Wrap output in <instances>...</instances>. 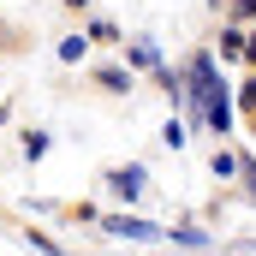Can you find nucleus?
Here are the masks:
<instances>
[{
  "label": "nucleus",
  "mask_w": 256,
  "mask_h": 256,
  "mask_svg": "<svg viewBox=\"0 0 256 256\" xmlns=\"http://www.w3.org/2000/svg\"><path fill=\"white\" fill-rule=\"evenodd\" d=\"M102 232H108V238H126V244H155V238H161V226H155V220L126 214V208H120V214H108V220H102Z\"/></svg>",
  "instance_id": "1"
},
{
  "label": "nucleus",
  "mask_w": 256,
  "mask_h": 256,
  "mask_svg": "<svg viewBox=\"0 0 256 256\" xmlns=\"http://www.w3.org/2000/svg\"><path fill=\"white\" fill-rule=\"evenodd\" d=\"M102 185L120 196V202H137V196H143V185H149V173H143L137 161H126V167H114V173H108Z\"/></svg>",
  "instance_id": "2"
},
{
  "label": "nucleus",
  "mask_w": 256,
  "mask_h": 256,
  "mask_svg": "<svg viewBox=\"0 0 256 256\" xmlns=\"http://www.w3.org/2000/svg\"><path fill=\"white\" fill-rule=\"evenodd\" d=\"M202 120H208L214 131H220V137L232 131V102H226V90H214V96H208V108H202Z\"/></svg>",
  "instance_id": "3"
},
{
  "label": "nucleus",
  "mask_w": 256,
  "mask_h": 256,
  "mask_svg": "<svg viewBox=\"0 0 256 256\" xmlns=\"http://www.w3.org/2000/svg\"><path fill=\"white\" fill-rule=\"evenodd\" d=\"M96 84H102L108 96H126V90H131V72H120V66H102V72H96Z\"/></svg>",
  "instance_id": "4"
},
{
  "label": "nucleus",
  "mask_w": 256,
  "mask_h": 256,
  "mask_svg": "<svg viewBox=\"0 0 256 256\" xmlns=\"http://www.w3.org/2000/svg\"><path fill=\"white\" fill-rule=\"evenodd\" d=\"M161 232H167L179 250H208V232H196V226H179V232H173V226H161Z\"/></svg>",
  "instance_id": "5"
},
{
  "label": "nucleus",
  "mask_w": 256,
  "mask_h": 256,
  "mask_svg": "<svg viewBox=\"0 0 256 256\" xmlns=\"http://www.w3.org/2000/svg\"><path fill=\"white\" fill-rule=\"evenodd\" d=\"M131 66H161V54H155V42H131Z\"/></svg>",
  "instance_id": "6"
},
{
  "label": "nucleus",
  "mask_w": 256,
  "mask_h": 256,
  "mask_svg": "<svg viewBox=\"0 0 256 256\" xmlns=\"http://www.w3.org/2000/svg\"><path fill=\"white\" fill-rule=\"evenodd\" d=\"M84 48H90V36H66V42H60V60H84Z\"/></svg>",
  "instance_id": "7"
},
{
  "label": "nucleus",
  "mask_w": 256,
  "mask_h": 256,
  "mask_svg": "<svg viewBox=\"0 0 256 256\" xmlns=\"http://www.w3.org/2000/svg\"><path fill=\"white\" fill-rule=\"evenodd\" d=\"M161 143H167V149H185V126H179V120H167V126H161Z\"/></svg>",
  "instance_id": "8"
},
{
  "label": "nucleus",
  "mask_w": 256,
  "mask_h": 256,
  "mask_svg": "<svg viewBox=\"0 0 256 256\" xmlns=\"http://www.w3.org/2000/svg\"><path fill=\"white\" fill-rule=\"evenodd\" d=\"M90 42H120V30H114L108 18H96V24H90Z\"/></svg>",
  "instance_id": "9"
},
{
  "label": "nucleus",
  "mask_w": 256,
  "mask_h": 256,
  "mask_svg": "<svg viewBox=\"0 0 256 256\" xmlns=\"http://www.w3.org/2000/svg\"><path fill=\"white\" fill-rule=\"evenodd\" d=\"M232 173H238V161H232L226 149H214V179H232Z\"/></svg>",
  "instance_id": "10"
},
{
  "label": "nucleus",
  "mask_w": 256,
  "mask_h": 256,
  "mask_svg": "<svg viewBox=\"0 0 256 256\" xmlns=\"http://www.w3.org/2000/svg\"><path fill=\"white\" fill-rule=\"evenodd\" d=\"M24 238H30V244H36V250H48V256H60V244H54V238H48V232H36V226H24Z\"/></svg>",
  "instance_id": "11"
},
{
  "label": "nucleus",
  "mask_w": 256,
  "mask_h": 256,
  "mask_svg": "<svg viewBox=\"0 0 256 256\" xmlns=\"http://www.w3.org/2000/svg\"><path fill=\"white\" fill-rule=\"evenodd\" d=\"M244 108H256V78H250V84H244Z\"/></svg>",
  "instance_id": "12"
},
{
  "label": "nucleus",
  "mask_w": 256,
  "mask_h": 256,
  "mask_svg": "<svg viewBox=\"0 0 256 256\" xmlns=\"http://www.w3.org/2000/svg\"><path fill=\"white\" fill-rule=\"evenodd\" d=\"M0 36H6V24H0Z\"/></svg>",
  "instance_id": "13"
}]
</instances>
